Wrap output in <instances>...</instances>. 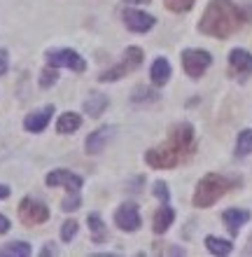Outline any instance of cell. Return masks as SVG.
<instances>
[{
    "label": "cell",
    "mask_w": 252,
    "mask_h": 257,
    "mask_svg": "<svg viewBox=\"0 0 252 257\" xmlns=\"http://www.w3.org/2000/svg\"><path fill=\"white\" fill-rule=\"evenodd\" d=\"M0 255H5V257H28L31 255V245L24 243V241H14V243L0 248Z\"/></svg>",
    "instance_id": "obj_21"
},
{
    "label": "cell",
    "mask_w": 252,
    "mask_h": 257,
    "mask_svg": "<svg viewBox=\"0 0 252 257\" xmlns=\"http://www.w3.org/2000/svg\"><path fill=\"white\" fill-rule=\"evenodd\" d=\"M7 196H10V187L0 185V199H7Z\"/></svg>",
    "instance_id": "obj_31"
},
{
    "label": "cell",
    "mask_w": 252,
    "mask_h": 257,
    "mask_svg": "<svg viewBox=\"0 0 252 257\" xmlns=\"http://www.w3.org/2000/svg\"><path fill=\"white\" fill-rule=\"evenodd\" d=\"M205 245L212 255H229L231 252V241L226 238H217V236H205Z\"/></svg>",
    "instance_id": "obj_20"
},
{
    "label": "cell",
    "mask_w": 252,
    "mask_h": 257,
    "mask_svg": "<svg viewBox=\"0 0 252 257\" xmlns=\"http://www.w3.org/2000/svg\"><path fill=\"white\" fill-rule=\"evenodd\" d=\"M52 112H54V108H52V105H47V108H42V110H35V112H31V115L26 117L24 126H26L31 134H40V131H45V126L49 124Z\"/></svg>",
    "instance_id": "obj_13"
},
{
    "label": "cell",
    "mask_w": 252,
    "mask_h": 257,
    "mask_svg": "<svg viewBox=\"0 0 252 257\" xmlns=\"http://www.w3.org/2000/svg\"><path fill=\"white\" fill-rule=\"evenodd\" d=\"M140 63H143V49H140V47H129L126 52H124L122 61L101 75V82L122 80V77H126L129 73H133L136 68H140Z\"/></svg>",
    "instance_id": "obj_4"
},
{
    "label": "cell",
    "mask_w": 252,
    "mask_h": 257,
    "mask_svg": "<svg viewBox=\"0 0 252 257\" xmlns=\"http://www.w3.org/2000/svg\"><path fill=\"white\" fill-rule=\"evenodd\" d=\"M80 126H82V117L75 115V112H63L59 117V122H56V131L59 134H73Z\"/></svg>",
    "instance_id": "obj_16"
},
{
    "label": "cell",
    "mask_w": 252,
    "mask_h": 257,
    "mask_svg": "<svg viewBox=\"0 0 252 257\" xmlns=\"http://www.w3.org/2000/svg\"><path fill=\"white\" fill-rule=\"evenodd\" d=\"M229 68L238 80L252 75V54H247L245 49H233L229 54Z\"/></svg>",
    "instance_id": "obj_10"
},
{
    "label": "cell",
    "mask_w": 252,
    "mask_h": 257,
    "mask_svg": "<svg viewBox=\"0 0 252 257\" xmlns=\"http://www.w3.org/2000/svg\"><path fill=\"white\" fill-rule=\"evenodd\" d=\"M77 227H80V224H77V220H66V222H63L61 238L66 241V243H68V241H73V236L77 234Z\"/></svg>",
    "instance_id": "obj_25"
},
{
    "label": "cell",
    "mask_w": 252,
    "mask_h": 257,
    "mask_svg": "<svg viewBox=\"0 0 252 257\" xmlns=\"http://www.w3.org/2000/svg\"><path fill=\"white\" fill-rule=\"evenodd\" d=\"M212 63V56L203 49H184L182 52V66L189 77H201L205 68Z\"/></svg>",
    "instance_id": "obj_7"
},
{
    "label": "cell",
    "mask_w": 252,
    "mask_h": 257,
    "mask_svg": "<svg viewBox=\"0 0 252 257\" xmlns=\"http://www.w3.org/2000/svg\"><path fill=\"white\" fill-rule=\"evenodd\" d=\"M56 252V248H54V243H47V248L42 250V255H54Z\"/></svg>",
    "instance_id": "obj_30"
},
{
    "label": "cell",
    "mask_w": 252,
    "mask_h": 257,
    "mask_svg": "<svg viewBox=\"0 0 252 257\" xmlns=\"http://www.w3.org/2000/svg\"><path fill=\"white\" fill-rule=\"evenodd\" d=\"M7 229H10V220L5 215H0V234H5Z\"/></svg>",
    "instance_id": "obj_29"
},
{
    "label": "cell",
    "mask_w": 252,
    "mask_h": 257,
    "mask_svg": "<svg viewBox=\"0 0 252 257\" xmlns=\"http://www.w3.org/2000/svg\"><path fill=\"white\" fill-rule=\"evenodd\" d=\"M124 24H126V28L129 31H133V33H147L152 26H154V19H152L147 12H140V10H133V7H126L122 14Z\"/></svg>",
    "instance_id": "obj_8"
},
{
    "label": "cell",
    "mask_w": 252,
    "mask_h": 257,
    "mask_svg": "<svg viewBox=\"0 0 252 257\" xmlns=\"http://www.w3.org/2000/svg\"><path fill=\"white\" fill-rule=\"evenodd\" d=\"M233 180L219 176V173H208V176L201 178V183L196 185V192H194V206L196 208H208L217 201L219 196H224L226 192L233 187Z\"/></svg>",
    "instance_id": "obj_3"
},
{
    "label": "cell",
    "mask_w": 252,
    "mask_h": 257,
    "mask_svg": "<svg viewBox=\"0 0 252 257\" xmlns=\"http://www.w3.org/2000/svg\"><path fill=\"white\" fill-rule=\"evenodd\" d=\"M222 220H224V224L229 227V229L236 234V231L243 227V224L250 220V210H243V208H229L222 213Z\"/></svg>",
    "instance_id": "obj_14"
},
{
    "label": "cell",
    "mask_w": 252,
    "mask_h": 257,
    "mask_svg": "<svg viewBox=\"0 0 252 257\" xmlns=\"http://www.w3.org/2000/svg\"><path fill=\"white\" fill-rule=\"evenodd\" d=\"M47 63L54 68H70V70H75V73H84L87 70V63H84V59L77 52H73V49H49L47 52Z\"/></svg>",
    "instance_id": "obj_6"
},
{
    "label": "cell",
    "mask_w": 252,
    "mask_h": 257,
    "mask_svg": "<svg viewBox=\"0 0 252 257\" xmlns=\"http://www.w3.org/2000/svg\"><path fill=\"white\" fill-rule=\"evenodd\" d=\"M80 203H82L80 194H77V192H70V194L63 199L61 206H63V210H68V213H70V210H77V208H80Z\"/></svg>",
    "instance_id": "obj_26"
},
{
    "label": "cell",
    "mask_w": 252,
    "mask_h": 257,
    "mask_svg": "<svg viewBox=\"0 0 252 257\" xmlns=\"http://www.w3.org/2000/svg\"><path fill=\"white\" fill-rule=\"evenodd\" d=\"M191 143H194V128L189 124H177L164 145L145 155V162L152 169H175L184 157H189Z\"/></svg>",
    "instance_id": "obj_2"
},
{
    "label": "cell",
    "mask_w": 252,
    "mask_h": 257,
    "mask_svg": "<svg viewBox=\"0 0 252 257\" xmlns=\"http://www.w3.org/2000/svg\"><path fill=\"white\" fill-rule=\"evenodd\" d=\"M47 185H63L68 192H77L80 187H82V178L77 176V173H73V171H63V169H59V171H52L47 176Z\"/></svg>",
    "instance_id": "obj_11"
},
{
    "label": "cell",
    "mask_w": 252,
    "mask_h": 257,
    "mask_svg": "<svg viewBox=\"0 0 252 257\" xmlns=\"http://www.w3.org/2000/svg\"><path fill=\"white\" fill-rule=\"evenodd\" d=\"M105 108H108V98L103 94H94L84 101V112H87L89 117H101L103 112H105Z\"/></svg>",
    "instance_id": "obj_17"
},
{
    "label": "cell",
    "mask_w": 252,
    "mask_h": 257,
    "mask_svg": "<svg viewBox=\"0 0 252 257\" xmlns=\"http://www.w3.org/2000/svg\"><path fill=\"white\" fill-rule=\"evenodd\" d=\"M173 220H175V210L170 208L168 203H164V206L154 213V231H157V234H164L170 224H173Z\"/></svg>",
    "instance_id": "obj_15"
},
{
    "label": "cell",
    "mask_w": 252,
    "mask_h": 257,
    "mask_svg": "<svg viewBox=\"0 0 252 257\" xmlns=\"http://www.w3.org/2000/svg\"><path fill=\"white\" fill-rule=\"evenodd\" d=\"M250 19H252V3L240 7L236 3H231V0H212L210 5L205 7L203 17H201L198 31L224 40Z\"/></svg>",
    "instance_id": "obj_1"
},
{
    "label": "cell",
    "mask_w": 252,
    "mask_h": 257,
    "mask_svg": "<svg viewBox=\"0 0 252 257\" xmlns=\"http://www.w3.org/2000/svg\"><path fill=\"white\" fill-rule=\"evenodd\" d=\"M252 152V131L245 128V131H240L238 136V145H236V155L238 157H245Z\"/></svg>",
    "instance_id": "obj_22"
},
{
    "label": "cell",
    "mask_w": 252,
    "mask_h": 257,
    "mask_svg": "<svg viewBox=\"0 0 252 257\" xmlns=\"http://www.w3.org/2000/svg\"><path fill=\"white\" fill-rule=\"evenodd\" d=\"M115 136V126H101L98 131H94V134L87 138V152L89 155H98L105 145H108V141Z\"/></svg>",
    "instance_id": "obj_12"
},
{
    "label": "cell",
    "mask_w": 252,
    "mask_h": 257,
    "mask_svg": "<svg viewBox=\"0 0 252 257\" xmlns=\"http://www.w3.org/2000/svg\"><path fill=\"white\" fill-rule=\"evenodd\" d=\"M126 3H143L145 5V3H150V0H126Z\"/></svg>",
    "instance_id": "obj_32"
},
{
    "label": "cell",
    "mask_w": 252,
    "mask_h": 257,
    "mask_svg": "<svg viewBox=\"0 0 252 257\" xmlns=\"http://www.w3.org/2000/svg\"><path fill=\"white\" fill-rule=\"evenodd\" d=\"M164 3L170 12H187L194 5V0H164Z\"/></svg>",
    "instance_id": "obj_24"
},
{
    "label": "cell",
    "mask_w": 252,
    "mask_h": 257,
    "mask_svg": "<svg viewBox=\"0 0 252 257\" xmlns=\"http://www.w3.org/2000/svg\"><path fill=\"white\" fill-rule=\"evenodd\" d=\"M115 222L124 231H136L140 227V213L136 203H122L115 213Z\"/></svg>",
    "instance_id": "obj_9"
},
{
    "label": "cell",
    "mask_w": 252,
    "mask_h": 257,
    "mask_svg": "<svg viewBox=\"0 0 252 257\" xmlns=\"http://www.w3.org/2000/svg\"><path fill=\"white\" fill-rule=\"evenodd\" d=\"M10 70V59H7V52L0 49V75H5Z\"/></svg>",
    "instance_id": "obj_28"
},
{
    "label": "cell",
    "mask_w": 252,
    "mask_h": 257,
    "mask_svg": "<svg viewBox=\"0 0 252 257\" xmlns=\"http://www.w3.org/2000/svg\"><path fill=\"white\" fill-rule=\"evenodd\" d=\"M89 227H91V236H94L96 243H105L108 241V231H105V224H103L101 215L91 213L89 215Z\"/></svg>",
    "instance_id": "obj_19"
},
{
    "label": "cell",
    "mask_w": 252,
    "mask_h": 257,
    "mask_svg": "<svg viewBox=\"0 0 252 257\" xmlns=\"http://www.w3.org/2000/svg\"><path fill=\"white\" fill-rule=\"evenodd\" d=\"M56 80H59V70H56L54 66H49V68H45L40 73V87H52V84H56Z\"/></svg>",
    "instance_id": "obj_23"
},
{
    "label": "cell",
    "mask_w": 252,
    "mask_h": 257,
    "mask_svg": "<svg viewBox=\"0 0 252 257\" xmlns=\"http://www.w3.org/2000/svg\"><path fill=\"white\" fill-rule=\"evenodd\" d=\"M19 220L26 224V227L42 224L49 220V208L42 201L33 199V196H26V199L19 203Z\"/></svg>",
    "instance_id": "obj_5"
},
{
    "label": "cell",
    "mask_w": 252,
    "mask_h": 257,
    "mask_svg": "<svg viewBox=\"0 0 252 257\" xmlns=\"http://www.w3.org/2000/svg\"><path fill=\"white\" fill-rule=\"evenodd\" d=\"M154 194H157L164 203H168L170 194H168V190H166V183H161V180H159V183H154Z\"/></svg>",
    "instance_id": "obj_27"
},
{
    "label": "cell",
    "mask_w": 252,
    "mask_h": 257,
    "mask_svg": "<svg viewBox=\"0 0 252 257\" xmlns=\"http://www.w3.org/2000/svg\"><path fill=\"white\" fill-rule=\"evenodd\" d=\"M150 77L154 84H166L170 77V63L166 61V59H157V61L152 63V70H150Z\"/></svg>",
    "instance_id": "obj_18"
}]
</instances>
